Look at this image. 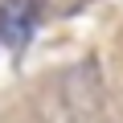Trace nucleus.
<instances>
[{
	"label": "nucleus",
	"instance_id": "f257e3e1",
	"mask_svg": "<svg viewBox=\"0 0 123 123\" xmlns=\"http://www.w3.org/2000/svg\"><path fill=\"white\" fill-rule=\"evenodd\" d=\"M37 29V0H4V8H0V37L4 45L21 49Z\"/></svg>",
	"mask_w": 123,
	"mask_h": 123
}]
</instances>
